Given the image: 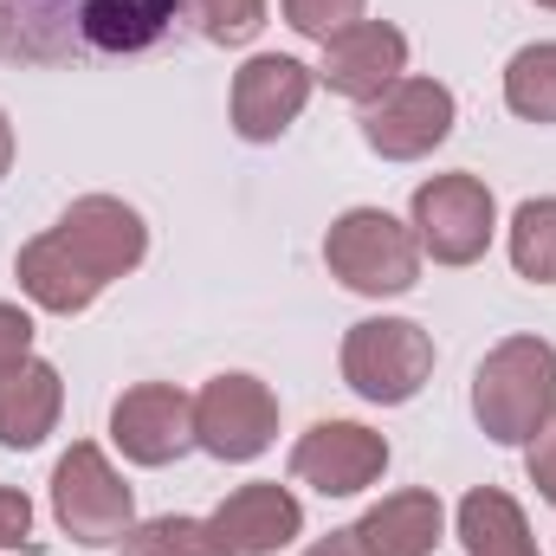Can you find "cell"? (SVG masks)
Listing matches in <instances>:
<instances>
[{"label":"cell","instance_id":"6da1fadb","mask_svg":"<svg viewBox=\"0 0 556 556\" xmlns=\"http://www.w3.org/2000/svg\"><path fill=\"white\" fill-rule=\"evenodd\" d=\"M142 253H149V227L137 207L117 194H85L59 214V227H46L39 240L20 247L13 278L39 311L78 317L104 298V285L137 273Z\"/></svg>","mask_w":556,"mask_h":556},{"label":"cell","instance_id":"7a4b0ae2","mask_svg":"<svg viewBox=\"0 0 556 556\" xmlns=\"http://www.w3.org/2000/svg\"><path fill=\"white\" fill-rule=\"evenodd\" d=\"M188 20V0H0V59L78 65L162 46Z\"/></svg>","mask_w":556,"mask_h":556},{"label":"cell","instance_id":"3957f363","mask_svg":"<svg viewBox=\"0 0 556 556\" xmlns=\"http://www.w3.org/2000/svg\"><path fill=\"white\" fill-rule=\"evenodd\" d=\"M472 415L485 440L498 446H531L538 427L556 415V350L544 337H505L479 376H472Z\"/></svg>","mask_w":556,"mask_h":556},{"label":"cell","instance_id":"277c9868","mask_svg":"<svg viewBox=\"0 0 556 556\" xmlns=\"http://www.w3.org/2000/svg\"><path fill=\"white\" fill-rule=\"evenodd\" d=\"M324 266L363 298H402L420 278V240L389 207H350L324 233Z\"/></svg>","mask_w":556,"mask_h":556},{"label":"cell","instance_id":"5b68a950","mask_svg":"<svg viewBox=\"0 0 556 556\" xmlns=\"http://www.w3.org/2000/svg\"><path fill=\"white\" fill-rule=\"evenodd\" d=\"M52 518L72 544L85 551H104V544H124L130 525H137V498L124 485V472L104 459V446L91 440H72V453L52 466Z\"/></svg>","mask_w":556,"mask_h":556},{"label":"cell","instance_id":"8992f818","mask_svg":"<svg viewBox=\"0 0 556 556\" xmlns=\"http://www.w3.org/2000/svg\"><path fill=\"white\" fill-rule=\"evenodd\" d=\"M433 376V337L415 317H363L343 337V382L376 402V408H402L415 402Z\"/></svg>","mask_w":556,"mask_h":556},{"label":"cell","instance_id":"52a82bcc","mask_svg":"<svg viewBox=\"0 0 556 556\" xmlns=\"http://www.w3.org/2000/svg\"><path fill=\"white\" fill-rule=\"evenodd\" d=\"M408 227H415L420 253H433V266H472V260H485V247L498 233L492 188L479 175H433L415 188Z\"/></svg>","mask_w":556,"mask_h":556},{"label":"cell","instance_id":"ba28073f","mask_svg":"<svg viewBox=\"0 0 556 556\" xmlns=\"http://www.w3.org/2000/svg\"><path fill=\"white\" fill-rule=\"evenodd\" d=\"M278 440V395L260 376H214L194 395V446H207L227 466L260 459Z\"/></svg>","mask_w":556,"mask_h":556},{"label":"cell","instance_id":"9c48e42d","mask_svg":"<svg viewBox=\"0 0 556 556\" xmlns=\"http://www.w3.org/2000/svg\"><path fill=\"white\" fill-rule=\"evenodd\" d=\"M389 472V440L363 420H317L291 446V479L324 498H356Z\"/></svg>","mask_w":556,"mask_h":556},{"label":"cell","instance_id":"30bf717a","mask_svg":"<svg viewBox=\"0 0 556 556\" xmlns=\"http://www.w3.org/2000/svg\"><path fill=\"white\" fill-rule=\"evenodd\" d=\"M453 117H459V104L440 78H402L395 91H382L363 111V142L382 162H420L453 137Z\"/></svg>","mask_w":556,"mask_h":556},{"label":"cell","instance_id":"8fae6325","mask_svg":"<svg viewBox=\"0 0 556 556\" xmlns=\"http://www.w3.org/2000/svg\"><path fill=\"white\" fill-rule=\"evenodd\" d=\"M311 91H317V72H311L304 59H285V52L247 59V65L233 72V98H227L240 142H278L298 117H304Z\"/></svg>","mask_w":556,"mask_h":556},{"label":"cell","instance_id":"7c38bea8","mask_svg":"<svg viewBox=\"0 0 556 556\" xmlns=\"http://www.w3.org/2000/svg\"><path fill=\"white\" fill-rule=\"evenodd\" d=\"M402 78H408V33L389 20H356L350 33H337L324 46V65H317V85H330L337 98H350L363 111L382 91H395Z\"/></svg>","mask_w":556,"mask_h":556},{"label":"cell","instance_id":"4fadbf2b","mask_svg":"<svg viewBox=\"0 0 556 556\" xmlns=\"http://www.w3.org/2000/svg\"><path fill=\"white\" fill-rule=\"evenodd\" d=\"M111 440L124 446L130 466H168L194 446V395L175 382H137L111 408Z\"/></svg>","mask_w":556,"mask_h":556},{"label":"cell","instance_id":"5bb4252c","mask_svg":"<svg viewBox=\"0 0 556 556\" xmlns=\"http://www.w3.org/2000/svg\"><path fill=\"white\" fill-rule=\"evenodd\" d=\"M207 525L220 531V544L233 556H278L298 531H304V505H298L285 485H273V479H253V485L227 492Z\"/></svg>","mask_w":556,"mask_h":556},{"label":"cell","instance_id":"9a60e30c","mask_svg":"<svg viewBox=\"0 0 556 556\" xmlns=\"http://www.w3.org/2000/svg\"><path fill=\"white\" fill-rule=\"evenodd\" d=\"M59 408H65V382H59L52 363L26 356V363L0 369V446L33 453L59 427Z\"/></svg>","mask_w":556,"mask_h":556},{"label":"cell","instance_id":"2e32d148","mask_svg":"<svg viewBox=\"0 0 556 556\" xmlns=\"http://www.w3.org/2000/svg\"><path fill=\"white\" fill-rule=\"evenodd\" d=\"M440 525H446L440 498L415 485V492H389L382 505H369L356 518V538L369 544V556H433Z\"/></svg>","mask_w":556,"mask_h":556},{"label":"cell","instance_id":"e0dca14e","mask_svg":"<svg viewBox=\"0 0 556 556\" xmlns=\"http://www.w3.org/2000/svg\"><path fill=\"white\" fill-rule=\"evenodd\" d=\"M459 544H466V556H538L525 505L498 485H479L459 498Z\"/></svg>","mask_w":556,"mask_h":556},{"label":"cell","instance_id":"ac0fdd59","mask_svg":"<svg viewBox=\"0 0 556 556\" xmlns=\"http://www.w3.org/2000/svg\"><path fill=\"white\" fill-rule=\"evenodd\" d=\"M505 111L525 124H556V39L518 46L505 65Z\"/></svg>","mask_w":556,"mask_h":556},{"label":"cell","instance_id":"d6986e66","mask_svg":"<svg viewBox=\"0 0 556 556\" xmlns=\"http://www.w3.org/2000/svg\"><path fill=\"white\" fill-rule=\"evenodd\" d=\"M511 266L531 285H556V194H538L511 214Z\"/></svg>","mask_w":556,"mask_h":556},{"label":"cell","instance_id":"ffe728a7","mask_svg":"<svg viewBox=\"0 0 556 556\" xmlns=\"http://www.w3.org/2000/svg\"><path fill=\"white\" fill-rule=\"evenodd\" d=\"M124 556H233V551L220 544V531L207 518H149V525H130Z\"/></svg>","mask_w":556,"mask_h":556},{"label":"cell","instance_id":"44dd1931","mask_svg":"<svg viewBox=\"0 0 556 556\" xmlns=\"http://www.w3.org/2000/svg\"><path fill=\"white\" fill-rule=\"evenodd\" d=\"M188 20L214 39V46H247L266 26V0H188Z\"/></svg>","mask_w":556,"mask_h":556},{"label":"cell","instance_id":"7402d4cb","mask_svg":"<svg viewBox=\"0 0 556 556\" xmlns=\"http://www.w3.org/2000/svg\"><path fill=\"white\" fill-rule=\"evenodd\" d=\"M278 7H285V26H291V33H304V39L330 46L337 33H350V26L363 20V7H369V0H278Z\"/></svg>","mask_w":556,"mask_h":556},{"label":"cell","instance_id":"603a6c76","mask_svg":"<svg viewBox=\"0 0 556 556\" xmlns=\"http://www.w3.org/2000/svg\"><path fill=\"white\" fill-rule=\"evenodd\" d=\"M0 551H39V538H33V498L26 492H13V485H0Z\"/></svg>","mask_w":556,"mask_h":556},{"label":"cell","instance_id":"cb8c5ba5","mask_svg":"<svg viewBox=\"0 0 556 556\" xmlns=\"http://www.w3.org/2000/svg\"><path fill=\"white\" fill-rule=\"evenodd\" d=\"M26 356H33V317L20 304H0V369H13Z\"/></svg>","mask_w":556,"mask_h":556},{"label":"cell","instance_id":"d4e9b609","mask_svg":"<svg viewBox=\"0 0 556 556\" xmlns=\"http://www.w3.org/2000/svg\"><path fill=\"white\" fill-rule=\"evenodd\" d=\"M531 485L556 505V415L544 420V427H538V440H531Z\"/></svg>","mask_w":556,"mask_h":556},{"label":"cell","instance_id":"484cf974","mask_svg":"<svg viewBox=\"0 0 556 556\" xmlns=\"http://www.w3.org/2000/svg\"><path fill=\"white\" fill-rule=\"evenodd\" d=\"M304 556H369V544L356 538V525H343V531H330V538H317Z\"/></svg>","mask_w":556,"mask_h":556},{"label":"cell","instance_id":"4316f807","mask_svg":"<svg viewBox=\"0 0 556 556\" xmlns=\"http://www.w3.org/2000/svg\"><path fill=\"white\" fill-rule=\"evenodd\" d=\"M7 168H13V124H7V111H0V181H7Z\"/></svg>","mask_w":556,"mask_h":556},{"label":"cell","instance_id":"83f0119b","mask_svg":"<svg viewBox=\"0 0 556 556\" xmlns=\"http://www.w3.org/2000/svg\"><path fill=\"white\" fill-rule=\"evenodd\" d=\"M538 7H551V13H556V0H538Z\"/></svg>","mask_w":556,"mask_h":556}]
</instances>
